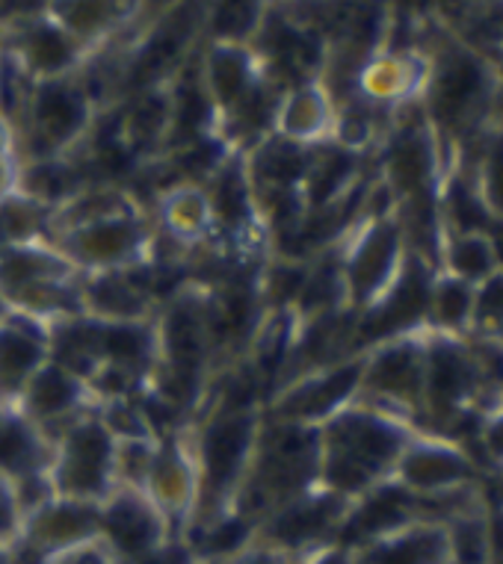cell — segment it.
Segmentation results:
<instances>
[{"label": "cell", "instance_id": "11", "mask_svg": "<svg viewBox=\"0 0 503 564\" xmlns=\"http://www.w3.org/2000/svg\"><path fill=\"white\" fill-rule=\"evenodd\" d=\"M101 535L116 550L121 564L154 553L172 538H181L160 518V511L146 500L142 490L125 485H119L101 502Z\"/></svg>", "mask_w": 503, "mask_h": 564}, {"label": "cell", "instance_id": "24", "mask_svg": "<svg viewBox=\"0 0 503 564\" xmlns=\"http://www.w3.org/2000/svg\"><path fill=\"white\" fill-rule=\"evenodd\" d=\"M216 564H297V553L264 535H249L228 553L216 555Z\"/></svg>", "mask_w": 503, "mask_h": 564}, {"label": "cell", "instance_id": "25", "mask_svg": "<svg viewBox=\"0 0 503 564\" xmlns=\"http://www.w3.org/2000/svg\"><path fill=\"white\" fill-rule=\"evenodd\" d=\"M39 564H121V558L116 555L110 544H107V538H89L84 544L68 546V550H60V553L47 555Z\"/></svg>", "mask_w": 503, "mask_h": 564}, {"label": "cell", "instance_id": "19", "mask_svg": "<svg viewBox=\"0 0 503 564\" xmlns=\"http://www.w3.org/2000/svg\"><path fill=\"white\" fill-rule=\"evenodd\" d=\"M459 163H465L474 177L477 193L494 223H503V130L489 128L480 139L459 151Z\"/></svg>", "mask_w": 503, "mask_h": 564}, {"label": "cell", "instance_id": "9", "mask_svg": "<svg viewBox=\"0 0 503 564\" xmlns=\"http://www.w3.org/2000/svg\"><path fill=\"white\" fill-rule=\"evenodd\" d=\"M0 51L19 65L30 84L81 75L89 63V51L42 15L0 24Z\"/></svg>", "mask_w": 503, "mask_h": 564}, {"label": "cell", "instance_id": "17", "mask_svg": "<svg viewBox=\"0 0 503 564\" xmlns=\"http://www.w3.org/2000/svg\"><path fill=\"white\" fill-rule=\"evenodd\" d=\"M158 228L163 237L186 249L211 240L216 234V219L207 186L193 181L167 186L158 198Z\"/></svg>", "mask_w": 503, "mask_h": 564}, {"label": "cell", "instance_id": "18", "mask_svg": "<svg viewBox=\"0 0 503 564\" xmlns=\"http://www.w3.org/2000/svg\"><path fill=\"white\" fill-rule=\"evenodd\" d=\"M477 288L448 272H432L427 296V319L424 332L448 334V337H468L474 325Z\"/></svg>", "mask_w": 503, "mask_h": 564}, {"label": "cell", "instance_id": "3", "mask_svg": "<svg viewBox=\"0 0 503 564\" xmlns=\"http://www.w3.org/2000/svg\"><path fill=\"white\" fill-rule=\"evenodd\" d=\"M116 449H119V437L104 423L98 408L75 416L72 423L51 435V458L45 467L51 494L101 506L119 488Z\"/></svg>", "mask_w": 503, "mask_h": 564}, {"label": "cell", "instance_id": "7", "mask_svg": "<svg viewBox=\"0 0 503 564\" xmlns=\"http://www.w3.org/2000/svg\"><path fill=\"white\" fill-rule=\"evenodd\" d=\"M137 490L146 494V500L175 529V535L184 538L186 529L196 520L199 497H202L196 437L193 441L184 435L160 437Z\"/></svg>", "mask_w": 503, "mask_h": 564}, {"label": "cell", "instance_id": "8", "mask_svg": "<svg viewBox=\"0 0 503 564\" xmlns=\"http://www.w3.org/2000/svg\"><path fill=\"white\" fill-rule=\"evenodd\" d=\"M196 80L211 104L214 124H234L267 80V63L252 42L211 39V45L199 59Z\"/></svg>", "mask_w": 503, "mask_h": 564}, {"label": "cell", "instance_id": "5", "mask_svg": "<svg viewBox=\"0 0 503 564\" xmlns=\"http://www.w3.org/2000/svg\"><path fill=\"white\" fill-rule=\"evenodd\" d=\"M95 121V95L84 77H60L33 84L24 110L15 121V137L30 142L33 158H60L72 154L77 142L89 133ZM19 139V142H21Z\"/></svg>", "mask_w": 503, "mask_h": 564}, {"label": "cell", "instance_id": "20", "mask_svg": "<svg viewBox=\"0 0 503 564\" xmlns=\"http://www.w3.org/2000/svg\"><path fill=\"white\" fill-rule=\"evenodd\" d=\"M438 272H448L453 278H462L468 284H480L485 278L497 272V260H494L492 242L485 234L468 231H441L436 254Z\"/></svg>", "mask_w": 503, "mask_h": 564}, {"label": "cell", "instance_id": "26", "mask_svg": "<svg viewBox=\"0 0 503 564\" xmlns=\"http://www.w3.org/2000/svg\"><path fill=\"white\" fill-rule=\"evenodd\" d=\"M297 564H355V546L341 538L320 541V544L299 550Z\"/></svg>", "mask_w": 503, "mask_h": 564}, {"label": "cell", "instance_id": "29", "mask_svg": "<svg viewBox=\"0 0 503 564\" xmlns=\"http://www.w3.org/2000/svg\"><path fill=\"white\" fill-rule=\"evenodd\" d=\"M492 128L503 130V84L494 86V104H492Z\"/></svg>", "mask_w": 503, "mask_h": 564}, {"label": "cell", "instance_id": "10", "mask_svg": "<svg viewBox=\"0 0 503 564\" xmlns=\"http://www.w3.org/2000/svg\"><path fill=\"white\" fill-rule=\"evenodd\" d=\"M98 405H101V399L84 376L47 358L21 388L12 411H19L24 420H30L33 426H39L51 437L75 416L95 411Z\"/></svg>", "mask_w": 503, "mask_h": 564}, {"label": "cell", "instance_id": "15", "mask_svg": "<svg viewBox=\"0 0 503 564\" xmlns=\"http://www.w3.org/2000/svg\"><path fill=\"white\" fill-rule=\"evenodd\" d=\"M146 0H47L45 15L89 54L140 24Z\"/></svg>", "mask_w": 503, "mask_h": 564}, {"label": "cell", "instance_id": "13", "mask_svg": "<svg viewBox=\"0 0 503 564\" xmlns=\"http://www.w3.org/2000/svg\"><path fill=\"white\" fill-rule=\"evenodd\" d=\"M355 564H453L448 520L411 518L358 541Z\"/></svg>", "mask_w": 503, "mask_h": 564}, {"label": "cell", "instance_id": "16", "mask_svg": "<svg viewBox=\"0 0 503 564\" xmlns=\"http://www.w3.org/2000/svg\"><path fill=\"white\" fill-rule=\"evenodd\" d=\"M51 358V328L12 311L0 323V408H12L28 379Z\"/></svg>", "mask_w": 503, "mask_h": 564}, {"label": "cell", "instance_id": "21", "mask_svg": "<svg viewBox=\"0 0 503 564\" xmlns=\"http://www.w3.org/2000/svg\"><path fill=\"white\" fill-rule=\"evenodd\" d=\"M471 334L503 343V269L477 284Z\"/></svg>", "mask_w": 503, "mask_h": 564}, {"label": "cell", "instance_id": "22", "mask_svg": "<svg viewBox=\"0 0 503 564\" xmlns=\"http://www.w3.org/2000/svg\"><path fill=\"white\" fill-rule=\"evenodd\" d=\"M24 502H21L19 485L0 470V555H15L24 538Z\"/></svg>", "mask_w": 503, "mask_h": 564}, {"label": "cell", "instance_id": "2", "mask_svg": "<svg viewBox=\"0 0 503 564\" xmlns=\"http://www.w3.org/2000/svg\"><path fill=\"white\" fill-rule=\"evenodd\" d=\"M409 258V240L392 204L371 207L364 198L358 219L335 242V263L346 311H353L355 316L371 311L400 281Z\"/></svg>", "mask_w": 503, "mask_h": 564}, {"label": "cell", "instance_id": "27", "mask_svg": "<svg viewBox=\"0 0 503 564\" xmlns=\"http://www.w3.org/2000/svg\"><path fill=\"white\" fill-rule=\"evenodd\" d=\"M15 151H19V137H15V128L12 121L0 112V158L15 160Z\"/></svg>", "mask_w": 503, "mask_h": 564}, {"label": "cell", "instance_id": "14", "mask_svg": "<svg viewBox=\"0 0 503 564\" xmlns=\"http://www.w3.org/2000/svg\"><path fill=\"white\" fill-rule=\"evenodd\" d=\"M338 104L323 84V77H308L302 84L288 86L276 101L270 121V137L285 139L290 145L318 149L332 142Z\"/></svg>", "mask_w": 503, "mask_h": 564}, {"label": "cell", "instance_id": "1", "mask_svg": "<svg viewBox=\"0 0 503 564\" xmlns=\"http://www.w3.org/2000/svg\"><path fill=\"white\" fill-rule=\"evenodd\" d=\"M411 423L355 399L318 426V485L346 502H358L392 479L411 435Z\"/></svg>", "mask_w": 503, "mask_h": 564}, {"label": "cell", "instance_id": "6", "mask_svg": "<svg viewBox=\"0 0 503 564\" xmlns=\"http://www.w3.org/2000/svg\"><path fill=\"white\" fill-rule=\"evenodd\" d=\"M358 399L420 429L424 411V332L373 343L362 351Z\"/></svg>", "mask_w": 503, "mask_h": 564}, {"label": "cell", "instance_id": "23", "mask_svg": "<svg viewBox=\"0 0 503 564\" xmlns=\"http://www.w3.org/2000/svg\"><path fill=\"white\" fill-rule=\"evenodd\" d=\"M471 453L480 462V467H492V470L503 473V405L480 416L474 441H471Z\"/></svg>", "mask_w": 503, "mask_h": 564}, {"label": "cell", "instance_id": "4", "mask_svg": "<svg viewBox=\"0 0 503 564\" xmlns=\"http://www.w3.org/2000/svg\"><path fill=\"white\" fill-rule=\"evenodd\" d=\"M480 473L483 467L465 444L453 437L415 432L409 444L403 446L388 481L418 500L436 502L450 509V514H459L477 500Z\"/></svg>", "mask_w": 503, "mask_h": 564}, {"label": "cell", "instance_id": "30", "mask_svg": "<svg viewBox=\"0 0 503 564\" xmlns=\"http://www.w3.org/2000/svg\"><path fill=\"white\" fill-rule=\"evenodd\" d=\"M12 316V305H10V299H7V293L0 290V323H7Z\"/></svg>", "mask_w": 503, "mask_h": 564}, {"label": "cell", "instance_id": "12", "mask_svg": "<svg viewBox=\"0 0 503 564\" xmlns=\"http://www.w3.org/2000/svg\"><path fill=\"white\" fill-rule=\"evenodd\" d=\"M101 535V506L95 502L66 500V497H45L36 502L24 518V538L21 550L36 553V558L68 550V546L84 544L89 538Z\"/></svg>", "mask_w": 503, "mask_h": 564}, {"label": "cell", "instance_id": "28", "mask_svg": "<svg viewBox=\"0 0 503 564\" xmlns=\"http://www.w3.org/2000/svg\"><path fill=\"white\" fill-rule=\"evenodd\" d=\"M489 242H492L494 260H497V269H503V223H492V228L485 231Z\"/></svg>", "mask_w": 503, "mask_h": 564}]
</instances>
